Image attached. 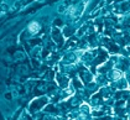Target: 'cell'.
Segmentation results:
<instances>
[{"instance_id":"cell-1","label":"cell","mask_w":130,"mask_h":120,"mask_svg":"<svg viewBox=\"0 0 130 120\" xmlns=\"http://www.w3.org/2000/svg\"><path fill=\"white\" fill-rule=\"evenodd\" d=\"M29 30L31 32H37V31L40 30V25L37 24V22H31L30 26H29Z\"/></svg>"},{"instance_id":"cell-2","label":"cell","mask_w":130,"mask_h":120,"mask_svg":"<svg viewBox=\"0 0 130 120\" xmlns=\"http://www.w3.org/2000/svg\"><path fill=\"white\" fill-rule=\"evenodd\" d=\"M119 77H120V73H119V72L114 74V78H115V79H117V78H119Z\"/></svg>"}]
</instances>
